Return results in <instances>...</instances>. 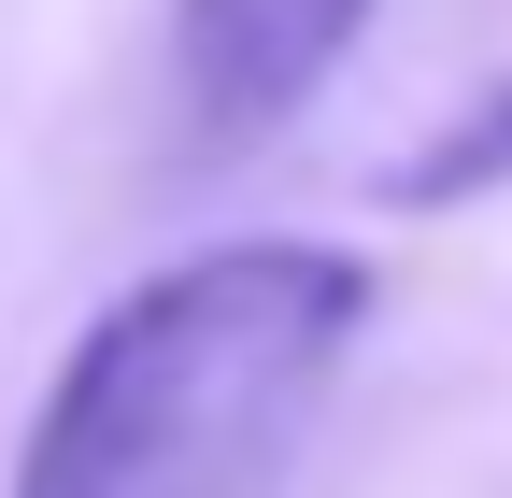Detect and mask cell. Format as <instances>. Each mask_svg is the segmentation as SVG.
Masks as SVG:
<instances>
[{
    "instance_id": "obj_1",
    "label": "cell",
    "mask_w": 512,
    "mask_h": 498,
    "mask_svg": "<svg viewBox=\"0 0 512 498\" xmlns=\"http://www.w3.org/2000/svg\"><path fill=\"white\" fill-rule=\"evenodd\" d=\"M384 314V271L328 228H242L100 299L15 442L0 498H256Z\"/></svg>"
},
{
    "instance_id": "obj_2",
    "label": "cell",
    "mask_w": 512,
    "mask_h": 498,
    "mask_svg": "<svg viewBox=\"0 0 512 498\" xmlns=\"http://www.w3.org/2000/svg\"><path fill=\"white\" fill-rule=\"evenodd\" d=\"M356 29H370V0H171L185 114H200L214 143H271L285 114L356 57Z\"/></svg>"
},
{
    "instance_id": "obj_3",
    "label": "cell",
    "mask_w": 512,
    "mask_h": 498,
    "mask_svg": "<svg viewBox=\"0 0 512 498\" xmlns=\"http://www.w3.org/2000/svg\"><path fill=\"white\" fill-rule=\"evenodd\" d=\"M512 185V72H484V100H456L441 129L384 171V200L399 214H456V200H498Z\"/></svg>"
}]
</instances>
